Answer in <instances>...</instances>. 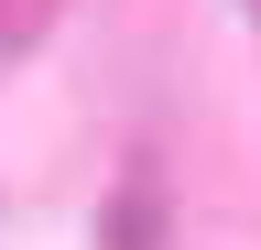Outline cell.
Segmentation results:
<instances>
[{
	"label": "cell",
	"instance_id": "obj_1",
	"mask_svg": "<svg viewBox=\"0 0 261 250\" xmlns=\"http://www.w3.org/2000/svg\"><path fill=\"white\" fill-rule=\"evenodd\" d=\"M152 239H163V185L142 174V185L109 196V250H152Z\"/></svg>",
	"mask_w": 261,
	"mask_h": 250
}]
</instances>
